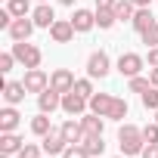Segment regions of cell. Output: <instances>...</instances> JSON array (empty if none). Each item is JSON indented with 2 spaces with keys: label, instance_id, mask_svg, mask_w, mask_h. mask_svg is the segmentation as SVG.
<instances>
[{
  "label": "cell",
  "instance_id": "14",
  "mask_svg": "<svg viewBox=\"0 0 158 158\" xmlns=\"http://www.w3.org/2000/svg\"><path fill=\"white\" fill-rule=\"evenodd\" d=\"M25 84L22 81H3V99L10 102V106H19V102H25Z\"/></svg>",
  "mask_w": 158,
  "mask_h": 158
},
{
  "label": "cell",
  "instance_id": "9",
  "mask_svg": "<svg viewBox=\"0 0 158 158\" xmlns=\"http://www.w3.org/2000/svg\"><path fill=\"white\" fill-rule=\"evenodd\" d=\"M50 87L59 90V93H71V90H74V74H71L68 68H56V71L50 74Z\"/></svg>",
  "mask_w": 158,
  "mask_h": 158
},
{
  "label": "cell",
  "instance_id": "31",
  "mask_svg": "<svg viewBox=\"0 0 158 158\" xmlns=\"http://www.w3.org/2000/svg\"><path fill=\"white\" fill-rule=\"evenodd\" d=\"M62 158H93V155H90L81 143H77V146H68V149L62 152Z\"/></svg>",
  "mask_w": 158,
  "mask_h": 158
},
{
  "label": "cell",
  "instance_id": "20",
  "mask_svg": "<svg viewBox=\"0 0 158 158\" xmlns=\"http://www.w3.org/2000/svg\"><path fill=\"white\" fill-rule=\"evenodd\" d=\"M81 127H84V133H102L106 118H102V115H96V112H87V115L81 118Z\"/></svg>",
  "mask_w": 158,
  "mask_h": 158
},
{
  "label": "cell",
  "instance_id": "41",
  "mask_svg": "<svg viewBox=\"0 0 158 158\" xmlns=\"http://www.w3.org/2000/svg\"><path fill=\"white\" fill-rule=\"evenodd\" d=\"M0 158H10V155H3V152H0Z\"/></svg>",
  "mask_w": 158,
  "mask_h": 158
},
{
  "label": "cell",
  "instance_id": "37",
  "mask_svg": "<svg viewBox=\"0 0 158 158\" xmlns=\"http://www.w3.org/2000/svg\"><path fill=\"white\" fill-rule=\"evenodd\" d=\"M149 81H152V87H158V68H152V74H149Z\"/></svg>",
  "mask_w": 158,
  "mask_h": 158
},
{
  "label": "cell",
  "instance_id": "8",
  "mask_svg": "<svg viewBox=\"0 0 158 158\" xmlns=\"http://www.w3.org/2000/svg\"><path fill=\"white\" fill-rule=\"evenodd\" d=\"M34 28H37V25H34V19H31V16H25V19H13V25H10L6 31H10V37H13V40H28V37L34 34Z\"/></svg>",
  "mask_w": 158,
  "mask_h": 158
},
{
  "label": "cell",
  "instance_id": "38",
  "mask_svg": "<svg viewBox=\"0 0 158 158\" xmlns=\"http://www.w3.org/2000/svg\"><path fill=\"white\" fill-rule=\"evenodd\" d=\"M118 0H96V6H115Z\"/></svg>",
  "mask_w": 158,
  "mask_h": 158
},
{
  "label": "cell",
  "instance_id": "1",
  "mask_svg": "<svg viewBox=\"0 0 158 158\" xmlns=\"http://www.w3.org/2000/svg\"><path fill=\"white\" fill-rule=\"evenodd\" d=\"M118 146H121V155H143V149H146L143 127L121 124V130H118Z\"/></svg>",
  "mask_w": 158,
  "mask_h": 158
},
{
  "label": "cell",
  "instance_id": "30",
  "mask_svg": "<svg viewBox=\"0 0 158 158\" xmlns=\"http://www.w3.org/2000/svg\"><path fill=\"white\" fill-rule=\"evenodd\" d=\"M149 87H152V81H149V77H143V74L130 77V90H133V93H146Z\"/></svg>",
  "mask_w": 158,
  "mask_h": 158
},
{
  "label": "cell",
  "instance_id": "22",
  "mask_svg": "<svg viewBox=\"0 0 158 158\" xmlns=\"http://www.w3.org/2000/svg\"><path fill=\"white\" fill-rule=\"evenodd\" d=\"M81 146H84V149H87L90 155H102V152H106V143H102V133H84Z\"/></svg>",
  "mask_w": 158,
  "mask_h": 158
},
{
  "label": "cell",
  "instance_id": "25",
  "mask_svg": "<svg viewBox=\"0 0 158 158\" xmlns=\"http://www.w3.org/2000/svg\"><path fill=\"white\" fill-rule=\"evenodd\" d=\"M6 10H10L16 19H25V16H31V13H34V10H31V0H10Z\"/></svg>",
  "mask_w": 158,
  "mask_h": 158
},
{
  "label": "cell",
  "instance_id": "40",
  "mask_svg": "<svg viewBox=\"0 0 158 158\" xmlns=\"http://www.w3.org/2000/svg\"><path fill=\"white\" fill-rule=\"evenodd\" d=\"M59 3H65V6H74V0H59Z\"/></svg>",
  "mask_w": 158,
  "mask_h": 158
},
{
  "label": "cell",
  "instance_id": "15",
  "mask_svg": "<svg viewBox=\"0 0 158 158\" xmlns=\"http://www.w3.org/2000/svg\"><path fill=\"white\" fill-rule=\"evenodd\" d=\"M59 130H62V136H65L68 146H77V143L84 139V127H81V121H74V118H68Z\"/></svg>",
  "mask_w": 158,
  "mask_h": 158
},
{
  "label": "cell",
  "instance_id": "43",
  "mask_svg": "<svg viewBox=\"0 0 158 158\" xmlns=\"http://www.w3.org/2000/svg\"><path fill=\"white\" fill-rule=\"evenodd\" d=\"M118 158H127V155H118Z\"/></svg>",
  "mask_w": 158,
  "mask_h": 158
},
{
  "label": "cell",
  "instance_id": "18",
  "mask_svg": "<svg viewBox=\"0 0 158 158\" xmlns=\"http://www.w3.org/2000/svg\"><path fill=\"white\" fill-rule=\"evenodd\" d=\"M130 25H133V28H136V31L143 34L146 28H152V25H155V16L149 13V6H136V13H133V19H130Z\"/></svg>",
  "mask_w": 158,
  "mask_h": 158
},
{
  "label": "cell",
  "instance_id": "35",
  "mask_svg": "<svg viewBox=\"0 0 158 158\" xmlns=\"http://www.w3.org/2000/svg\"><path fill=\"white\" fill-rule=\"evenodd\" d=\"M143 158H158V143H149L143 149Z\"/></svg>",
  "mask_w": 158,
  "mask_h": 158
},
{
  "label": "cell",
  "instance_id": "42",
  "mask_svg": "<svg viewBox=\"0 0 158 158\" xmlns=\"http://www.w3.org/2000/svg\"><path fill=\"white\" fill-rule=\"evenodd\" d=\"M37 3H47V0H37Z\"/></svg>",
  "mask_w": 158,
  "mask_h": 158
},
{
  "label": "cell",
  "instance_id": "2",
  "mask_svg": "<svg viewBox=\"0 0 158 158\" xmlns=\"http://www.w3.org/2000/svg\"><path fill=\"white\" fill-rule=\"evenodd\" d=\"M13 56H16L25 68H40V59H44V53H40L34 44H28V40H16V44H13Z\"/></svg>",
  "mask_w": 158,
  "mask_h": 158
},
{
  "label": "cell",
  "instance_id": "44",
  "mask_svg": "<svg viewBox=\"0 0 158 158\" xmlns=\"http://www.w3.org/2000/svg\"><path fill=\"white\" fill-rule=\"evenodd\" d=\"M155 118H158V112H155Z\"/></svg>",
  "mask_w": 158,
  "mask_h": 158
},
{
  "label": "cell",
  "instance_id": "3",
  "mask_svg": "<svg viewBox=\"0 0 158 158\" xmlns=\"http://www.w3.org/2000/svg\"><path fill=\"white\" fill-rule=\"evenodd\" d=\"M112 71V62H109V53L106 50H96V53H90V59H87V77H102Z\"/></svg>",
  "mask_w": 158,
  "mask_h": 158
},
{
  "label": "cell",
  "instance_id": "6",
  "mask_svg": "<svg viewBox=\"0 0 158 158\" xmlns=\"http://www.w3.org/2000/svg\"><path fill=\"white\" fill-rule=\"evenodd\" d=\"M22 84H25L28 93H44V90L50 87V77H47V71H40V68H28Z\"/></svg>",
  "mask_w": 158,
  "mask_h": 158
},
{
  "label": "cell",
  "instance_id": "26",
  "mask_svg": "<svg viewBox=\"0 0 158 158\" xmlns=\"http://www.w3.org/2000/svg\"><path fill=\"white\" fill-rule=\"evenodd\" d=\"M106 118H109V121H124V118H127V102L115 96V99H112V109H109Z\"/></svg>",
  "mask_w": 158,
  "mask_h": 158
},
{
  "label": "cell",
  "instance_id": "29",
  "mask_svg": "<svg viewBox=\"0 0 158 158\" xmlns=\"http://www.w3.org/2000/svg\"><path fill=\"white\" fill-rule=\"evenodd\" d=\"M40 152H44V146H37V143H25V146L19 149L16 158H40Z\"/></svg>",
  "mask_w": 158,
  "mask_h": 158
},
{
  "label": "cell",
  "instance_id": "19",
  "mask_svg": "<svg viewBox=\"0 0 158 158\" xmlns=\"http://www.w3.org/2000/svg\"><path fill=\"white\" fill-rule=\"evenodd\" d=\"M112 99H115L112 93H93V96H90V112H96V115L106 118L109 109H112Z\"/></svg>",
  "mask_w": 158,
  "mask_h": 158
},
{
  "label": "cell",
  "instance_id": "11",
  "mask_svg": "<svg viewBox=\"0 0 158 158\" xmlns=\"http://www.w3.org/2000/svg\"><path fill=\"white\" fill-rule=\"evenodd\" d=\"M37 106H40V112L53 115L56 109H62V93H59V90H53V87H47L44 93H37Z\"/></svg>",
  "mask_w": 158,
  "mask_h": 158
},
{
  "label": "cell",
  "instance_id": "5",
  "mask_svg": "<svg viewBox=\"0 0 158 158\" xmlns=\"http://www.w3.org/2000/svg\"><path fill=\"white\" fill-rule=\"evenodd\" d=\"M143 65H146V59L139 53H121V59H118V71L124 77H136L143 71Z\"/></svg>",
  "mask_w": 158,
  "mask_h": 158
},
{
  "label": "cell",
  "instance_id": "17",
  "mask_svg": "<svg viewBox=\"0 0 158 158\" xmlns=\"http://www.w3.org/2000/svg\"><path fill=\"white\" fill-rule=\"evenodd\" d=\"M19 112H16V106H6L3 112H0V133H13L16 127H19Z\"/></svg>",
  "mask_w": 158,
  "mask_h": 158
},
{
  "label": "cell",
  "instance_id": "7",
  "mask_svg": "<svg viewBox=\"0 0 158 158\" xmlns=\"http://www.w3.org/2000/svg\"><path fill=\"white\" fill-rule=\"evenodd\" d=\"M40 139H44L40 146H44V152H47L50 158H53V155H62V152L68 149V143H65V136H62V130H56V127H53V130H50L47 136H40Z\"/></svg>",
  "mask_w": 158,
  "mask_h": 158
},
{
  "label": "cell",
  "instance_id": "28",
  "mask_svg": "<svg viewBox=\"0 0 158 158\" xmlns=\"http://www.w3.org/2000/svg\"><path fill=\"white\" fill-rule=\"evenodd\" d=\"M74 93H81V96H93L96 90H93V77H81V81H74Z\"/></svg>",
  "mask_w": 158,
  "mask_h": 158
},
{
  "label": "cell",
  "instance_id": "27",
  "mask_svg": "<svg viewBox=\"0 0 158 158\" xmlns=\"http://www.w3.org/2000/svg\"><path fill=\"white\" fill-rule=\"evenodd\" d=\"M143 96V106L149 109V112H158V87H149L146 93H139Z\"/></svg>",
  "mask_w": 158,
  "mask_h": 158
},
{
  "label": "cell",
  "instance_id": "16",
  "mask_svg": "<svg viewBox=\"0 0 158 158\" xmlns=\"http://www.w3.org/2000/svg\"><path fill=\"white\" fill-rule=\"evenodd\" d=\"M25 146V139L13 130V133H0V152L3 155H19V149Z\"/></svg>",
  "mask_w": 158,
  "mask_h": 158
},
{
  "label": "cell",
  "instance_id": "32",
  "mask_svg": "<svg viewBox=\"0 0 158 158\" xmlns=\"http://www.w3.org/2000/svg\"><path fill=\"white\" fill-rule=\"evenodd\" d=\"M139 37H143V44H146V47H158V22H155L152 28H146Z\"/></svg>",
  "mask_w": 158,
  "mask_h": 158
},
{
  "label": "cell",
  "instance_id": "10",
  "mask_svg": "<svg viewBox=\"0 0 158 158\" xmlns=\"http://www.w3.org/2000/svg\"><path fill=\"white\" fill-rule=\"evenodd\" d=\"M74 34H77V31H74L71 19H56V22H53V28H50V37H53L56 44H68Z\"/></svg>",
  "mask_w": 158,
  "mask_h": 158
},
{
  "label": "cell",
  "instance_id": "4",
  "mask_svg": "<svg viewBox=\"0 0 158 158\" xmlns=\"http://www.w3.org/2000/svg\"><path fill=\"white\" fill-rule=\"evenodd\" d=\"M87 109H90V99H87V96L74 93V90H71V93H62V112H65V115L74 118V115H84Z\"/></svg>",
  "mask_w": 158,
  "mask_h": 158
},
{
  "label": "cell",
  "instance_id": "13",
  "mask_svg": "<svg viewBox=\"0 0 158 158\" xmlns=\"http://www.w3.org/2000/svg\"><path fill=\"white\" fill-rule=\"evenodd\" d=\"M31 19H34V25L37 28H53V22H56V13H53V6L50 3H37L34 6V13H31Z\"/></svg>",
  "mask_w": 158,
  "mask_h": 158
},
{
  "label": "cell",
  "instance_id": "12",
  "mask_svg": "<svg viewBox=\"0 0 158 158\" xmlns=\"http://www.w3.org/2000/svg\"><path fill=\"white\" fill-rule=\"evenodd\" d=\"M71 25H74V31H77V34H87V31L96 25V13H93V10H74Z\"/></svg>",
  "mask_w": 158,
  "mask_h": 158
},
{
  "label": "cell",
  "instance_id": "39",
  "mask_svg": "<svg viewBox=\"0 0 158 158\" xmlns=\"http://www.w3.org/2000/svg\"><path fill=\"white\" fill-rule=\"evenodd\" d=\"M133 3H136V6H149V3H152V0H133Z\"/></svg>",
  "mask_w": 158,
  "mask_h": 158
},
{
  "label": "cell",
  "instance_id": "24",
  "mask_svg": "<svg viewBox=\"0 0 158 158\" xmlns=\"http://www.w3.org/2000/svg\"><path fill=\"white\" fill-rule=\"evenodd\" d=\"M133 13H136V3H133V0H118V3H115V16H118V22H130Z\"/></svg>",
  "mask_w": 158,
  "mask_h": 158
},
{
  "label": "cell",
  "instance_id": "36",
  "mask_svg": "<svg viewBox=\"0 0 158 158\" xmlns=\"http://www.w3.org/2000/svg\"><path fill=\"white\" fill-rule=\"evenodd\" d=\"M149 65L158 68V47H149Z\"/></svg>",
  "mask_w": 158,
  "mask_h": 158
},
{
  "label": "cell",
  "instance_id": "34",
  "mask_svg": "<svg viewBox=\"0 0 158 158\" xmlns=\"http://www.w3.org/2000/svg\"><path fill=\"white\" fill-rule=\"evenodd\" d=\"M143 139H146V143H158V121L143 127Z\"/></svg>",
  "mask_w": 158,
  "mask_h": 158
},
{
  "label": "cell",
  "instance_id": "23",
  "mask_svg": "<svg viewBox=\"0 0 158 158\" xmlns=\"http://www.w3.org/2000/svg\"><path fill=\"white\" fill-rule=\"evenodd\" d=\"M50 130H53V124H50V115L47 112H40L37 118H31V133L34 136H47Z\"/></svg>",
  "mask_w": 158,
  "mask_h": 158
},
{
  "label": "cell",
  "instance_id": "21",
  "mask_svg": "<svg viewBox=\"0 0 158 158\" xmlns=\"http://www.w3.org/2000/svg\"><path fill=\"white\" fill-rule=\"evenodd\" d=\"M115 22H118V16H115V6H96V25H99L102 31H109Z\"/></svg>",
  "mask_w": 158,
  "mask_h": 158
},
{
  "label": "cell",
  "instance_id": "33",
  "mask_svg": "<svg viewBox=\"0 0 158 158\" xmlns=\"http://www.w3.org/2000/svg\"><path fill=\"white\" fill-rule=\"evenodd\" d=\"M16 62H19V59L13 56V50H10V53H0V71H3V74H10Z\"/></svg>",
  "mask_w": 158,
  "mask_h": 158
}]
</instances>
